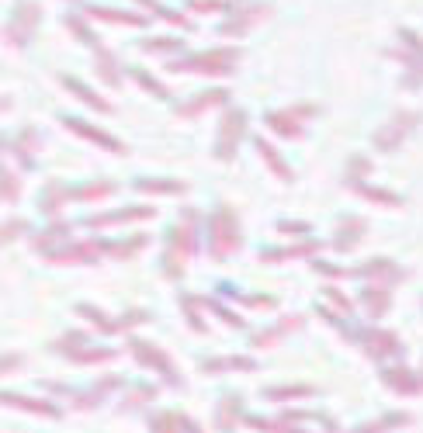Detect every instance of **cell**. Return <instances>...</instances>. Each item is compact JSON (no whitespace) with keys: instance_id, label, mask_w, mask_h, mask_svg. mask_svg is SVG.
I'll use <instances>...</instances> for the list:
<instances>
[{"instance_id":"obj_1","label":"cell","mask_w":423,"mask_h":433,"mask_svg":"<svg viewBox=\"0 0 423 433\" xmlns=\"http://www.w3.org/2000/svg\"><path fill=\"white\" fill-rule=\"evenodd\" d=\"M14 364H18V357H4V360H0V371H11Z\"/></svg>"},{"instance_id":"obj_2","label":"cell","mask_w":423,"mask_h":433,"mask_svg":"<svg viewBox=\"0 0 423 433\" xmlns=\"http://www.w3.org/2000/svg\"><path fill=\"white\" fill-rule=\"evenodd\" d=\"M170 430V416H164V420H157V433H167Z\"/></svg>"}]
</instances>
